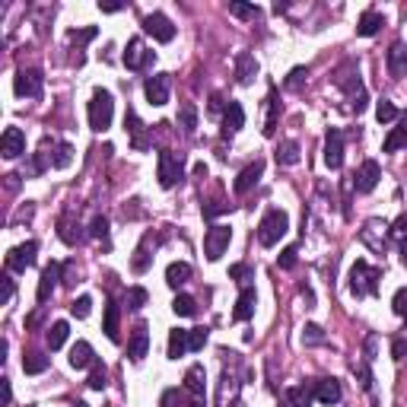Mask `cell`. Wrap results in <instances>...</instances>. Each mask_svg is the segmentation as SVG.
Masks as SVG:
<instances>
[{
  "mask_svg": "<svg viewBox=\"0 0 407 407\" xmlns=\"http://www.w3.org/2000/svg\"><path fill=\"white\" fill-rule=\"evenodd\" d=\"M286 229H290V216L283 213V210H267L261 216V223H258V242L264 249H271V245H277L286 236Z\"/></svg>",
  "mask_w": 407,
  "mask_h": 407,
  "instance_id": "1",
  "label": "cell"
},
{
  "mask_svg": "<svg viewBox=\"0 0 407 407\" xmlns=\"http://www.w3.org/2000/svg\"><path fill=\"white\" fill-rule=\"evenodd\" d=\"M112 115H115V99L108 90H96L90 99V127L92 131H108L112 127Z\"/></svg>",
  "mask_w": 407,
  "mask_h": 407,
  "instance_id": "2",
  "label": "cell"
},
{
  "mask_svg": "<svg viewBox=\"0 0 407 407\" xmlns=\"http://www.w3.org/2000/svg\"><path fill=\"white\" fill-rule=\"evenodd\" d=\"M379 280H382V271L369 267L366 261H357V264L350 267V290H353V296H373V293H379Z\"/></svg>",
  "mask_w": 407,
  "mask_h": 407,
  "instance_id": "3",
  "label": "cell"
},
{
  "mask_svg": "<svg viewBox=\"0 0 407 407\" xmlns=\"http://www.w3.org/2000/svg\"><path fill=\"white\" fill-rule=\"evenodd\" d=\"M185 178V159L182 153L163 150L159 153V185L163 188H175V185Z\"/></svg>",
  "mask_w": 407,
  "mask_h": 407,
  "instance_id": "4",
  "label": "cell"
},
{
  "mask_svg": "<svg viewBox=\"0 0 407 407\" xmlns=\"http://www.w3.org/2000/svg\"><path fill=\"white\" fill-rule=\"evenodd\" d=\"M229 239H233V229L223 223H216L207 229V236H204V255L210 258V261H220L223 258V251L229 249Z\"/></svg>",
  "mask_w": 407,
  "mask_h": 407,
  "instance_id": "5",
  "label": "cell"
},
{
  "mask_svg": "<svg viewBox=\"0 0 407 407\" xmlns=\"http://www.w3.org/2000/svg\"><path fill=\"white\" fill-rule=\"evenodd\" d=\"M13 90H17L19 99H39L45 90L42 70H19L17 80H13Z\"/></svg>",
  "mask_w": 407,
  "mask_h": 407,
  "instance_id": "6",
  "label": "cell"
},
{
  "mask_svg": "<svg viewBox=\"0 0 407 407\" xmlns=\"http://www.w3.org/2000/svg\"><path fill=\"white\" fill-rule=\"evenodd\" d=\"M42 156L48 159L51 169H67L70 163H74V147H70V143H64V140H54V137H51V140L45 137Z\"/></svg>",
  "mask_w": 407,
  "mask_h": 407,
  "instance_id": "7",
  "label": "cell"
},
{
  "mask_svg": "<svg viewBox=\"0 0 407 407\" xmlns=\"http://www.w3.org/2000/svg\"><path fill=\"white\" fill-rule=\"evenodd\" d=\"M337 86L347 92L350 108H353V112L359 115V112L366 108V90H363V83H359V74L353 70V67H350V74H341V76H337Z\"/></svg>",
  "mask_w": 407,
  "mask_h": 407,
  "instance_id": "8",
  "label": "cell"
},
{
  "mask_svg": "<svg viewBox=\"0 0 407 407\" xmlns=\"http://www.w3.org/2000/svg\"><path fill=\"white\" fill-rule=\"evenodd\" d=\"M156 61V51H150L143 45V39H131L125 48V67L127 70H143V67H150Z\"/></svg>",
  "mask_w": 407,
  "mask_h": 407,
  "instance_id": "9",
  "label": "cell"
},
{
  "mask_svg": "<svg viewBox=\"0 0 407 407\" xmlns=\"http://www.w3.org/2000/svg\"><path fill=\"white\" fill-rule=\"evenodd\" d=\"M143 92H147V102H150V105H166V102H169V92H172V80H169V74H153V76H147V83H143Z\"/></svg>",
  "mask_w": 407,
  "mask_h": 407,
  "instance_id": "10",
  "label": "cell"
},
{
  "mask_svg": "<svg viewBox=\"0 0 407 407\" xmlns=\"http://www.w3.org/2000/svg\"><path fill=\"white\" fill-rule=\"evenodd\" d=\"M324 166L334 169V172L344 166V134L337 127H331L324 137Z\"/></svg>",
  "mask_w": 407,
  "mask_h": 407,
  "instance_id": "11",
  "label": "cell"
},
{
  "mask_svg": "<svg viewBox=\"0 0 407 407\" xmlns=\"http://www.w3.org/2000/svg\"><path fill=\"white\" fill-rule=\"evenodd\" d=\"M379 178H382V169H379V163L375 159H366L363 166L357 169V175H353V188H357L359 194H369L379 185Z\"/></svg>",
  "mask_w": 407,
  "mask_h": 407,
  "instance_id": "12",
  "label": "cell"
},
{
  "mask_svg": "<svg viewBox=\"0 0 407 407\" xmlns=\"http://www.w3.org/2000/svg\"><path fill=\"white\" fill-rule=\"evenodd\" d=\"M143 29H147L156 42H172L175 39V25L166 13H150V17H143Z\"/></svg>",
  "mask_w": 407,
  "mask_h": 407,
  "instance_id": "13",
  "label": "cell"
},
{
  "mask_svg": "<svg viewBox=\"0 0 407 407\" xmlns=\"http://www.w3.org/2000/svg\"><path fill=\"white\" fill-rule=\"evenodd\" d=\"M35 251H39V242H23L7 255V271H25V267L35 264Z\"/></svg>",
  "mask_w": 407,
  "mask_h": 407,
  "instance_id": "14",
  "label": "cell"
},
{
  "mask_svg": "<svg viewBox=\"0 0 407 407\" xmlns=\"http://www.w3.org/2000/svg\"><path fill=\"white\" fill-rule=\"evenodd\" d=\"M312 395H315L318 404L334 407L341 401V382L337 379H318V382H312Z\"/></svg>",
  "mask_w": 407,
  "mask_h": 407,
  "instance_id": "15",
  "label": "cell"
},
{
  "mask_svg": "<svg viewBox=\"0 0 407 407\" xmlns=\"http://www.w3.org/2000/svg\"><path fill=\"white\" fill-rule=\"evenodd\" d=\"M0 153H3V159H17L19 153H25V134L19 127H7L3 140H0Z\"/></svg>",
  "mask_w": 407,
  "mask_h": 407,
  "instance_id": "16",
  "label": "cell"
},
{
  "mask_svg": "<svg viewBox=\"0 0 407 407\" xmlns=\"http://www.w3.org/2000/svg\"><path fill=\"white\" fill-rule=\"evenodd\" d=\"M255 76H258L255 54H249V51H239V54H236V80H239L242 86H249V83H255Z\"/></svg>",
  "mask_w": 407,
  "mask_h": 407,
  "instance_id": "17",
  "label": "cell"
},
{
  "mask_svg": "<svg viewBox=\"0 0 407 407\" xmlns=\"http://www.w3.org/2000/svg\"><path fill=\"white\" fill-rule=\"evenodd\" d=\"M261 172H264V163H261V159H255V163H249V166L242 169L239 172V178H236V194H245V191H251V188H255L258 185V178H261Z\"/></svg>",
  "mask_w": 407,
  "mask_h": 407,
  "instance_id": "18",
  "label": "cell"
},
{
  "mask_svg": "<svg viewBox=\"0 0 407 407\" xmlns=\"http://www.w3.org/2000/svg\"><path fill=\"white\" fill-rule=\"evenodd\" d=\"M242 127H245V108L229 99L223 108V134H239Z\"/></svg>",
  "mask_w": 407,
  "mask_h": 407,
  "instance_id": "19",
  "label": "cell"
},
{
  "mask_svg": "<svg viewBox=\"0 0 407 407\" xmlns=\"http://www.w3.org/2000/svg\"><path fill=\"white\" fill-rule=\"evenodd\" d=\"M255 306H258V296L251 286H242L239 300H236V309H233V318L236 322H249L251 315H255Z\"/></svg>",
  "mask_w": 407,
  "mask_h": 407,
  "instance_id": "20",
  "label": "cell"
},
{
  "mask_svg": "<svg viewBox=\"0 0 407 407\" xmlns=\"http://www.w3.org/2000/svg\"><path fill=\"white\" fill-rule=\"evenodd\" d=\"M147 347H150V331H147V324H137L131 344H127V357H131L134 363H140V359L147 357Z\"/></svg>",
  "mask_w": 407,
  "mask_h": 407,
  "instance_id": "21",
  "label": "cell"
},
{
  "mask_svg": "<svg viewBox=\"0 0 407 407\" xmlns=\"http://www.w3.org/2000/svg\"><path fill=\"white\" fill-rule=\"evenodd\" d=\"M58 280H61V264H54L51 261L48 267L42 271V280H39V302H48L51 300V293H54V286H58Z\"/></svg>",
  "mask_w": 407,
  "mask_h": 407,
  "instance_id": "22",
  "label": "cell"
},
{
  "mask_svg": "<svg viewBox=\"0 0 407 407\" xmlns=\"http://www.w3.org/2000/svg\"><path fill=\"white\" fill-rule=\"evenodd\" d=\"M185 388L191 391V398H204V395H207V375H204V366L200 363H194L191 369H188V375H185Z\"/></svg>",
  "mask_w": 407,
  "mask_h": 407,
  "instance_id": "23",
  "label": "cell"
},
{
  "mask_svg": "<svg viewBox=\"0 0 407 407\" xmlns=\"http://www.w3.org/2000/svg\"><path fill=\"white\" fill-rule=\"evenodd\" d=\"M388 74L395 80H401L407 74V45L404 42H395L388 48Z\"/></svg>",
  "mask_w": 407,
  "mask_h": 407,
  "instance_id": "24",
  "label": "cell"
},
{
  "mask_svg": "<svg viewBox=\"0 0 407 407\" xmlns=\"http://www.w3.org/2000/svg\"><path fill=\"white\" fill-rule=\"evenodd\" d=\"M385 229H388V223H385V220H369V223L363 226V233H359V236H363V242L373 251H385V239H375V233L385 236Z\"/></svg>",
  "mask_w": 407,
  "mask_h": 407,
  "instance_id": "25",
  "label": "cell"
},
{
  "mask_svg": "<svg viewBox=\"0 0 407 407\" xmlns=\"http://www.w3.org/2000/svg\"><path fill=\"white\" fill-rule=\"evenodd\" d=\"M312 385H293V388H286V395H283V407H312Z\"/></svg>",
  "mask_w": 407,
  "mask_h": 407,
  "instance_id": "26",
  "label": "cell"
},
{
  "mask_svg": "<svg viewBox=\"0 0 407 407\" xmlns=\"http://www.w3.org/2000/svg\"><path fill=\"white\" fill-rule=\"evenodd\" d=\"M70 366L74 369H86V366H96V353L86 341H76L74 350H70Z\"/></svg>",
  "mask_w": 407,
  "mask_h": 407,
  "instance_id": "27",
  "label": "cell"
},
{
  "mask_svg": "<svg viewBox=\"0 0 407 407\" xmlns=\"http://www.w3.org/2000/svg\"><path fill=\"white\" fill-rule=\"evenodd\" d=\"M125 127H127V134H131V140H134V147H137V150H147V147H150V143H147V134H143L140 118L134 115L131 108H127V115H125Z\"/></svg>",
  "mask_w": 407,
  "mask_h": 407,
  "instance_id": "28",
  "label": "cell"
},
{
  "mask_svg": "<svg viewBox=\"0 0 407 407\" xmlns=\"http://www.w3.org/2000/svg\"><path fill=\"white\" fill-rule=\"evenodd\" d=\"M188 277H191V264H185V261H172V264L166 267V283L172 290H178L182 283H188Z\"/></svg>",
  "mask_w": 407,
  "mask_h": 407,
  "instance_id": "29",
  "label": "cell"
},
{
  "mask_svg": "<svg viewBox=\"0 0 407 407\" xmlns=\"http://www.w3.org/2000/svg\"><path fill=\"white\" fill-rule=\"evenodd\" d=\"M401 147H407V112H404V115H398V127L388 134V140H385V153H395V150H401Z\"/></svg>",
  "mask_w": 407,
  "mask_h": 407,
  "instance_id": "30",
  "label": "cell"
},
{
  "mask_svg": "<svg viewBox=\"0 0 407 407\" xmlns=\"http://www.w3.org/2000/svg\"><path fill=\"white\" fill-rule=\"evenodd\" d=\"M382 25H385L382 13H375V10H366L363 17H359V23H357V32L369 39V35H375L379 29H382Z\"/></svg>",
  "mask_w": 407,
  "mask_h": 407,
  "instance_id": "31",
  "label": "cell"
},
{
  "mask_svg": "<svg viewBox=\"0 0 407 407\" xmlns=\"http://www.w3.org/2000/svg\"><path fill=\"white\" fill-rule=\"evenodd\" d=\"M277 163H280V166H296V163H300V143L283 140L280 147H277Z\"/></svg>",
  "mask_w": 407,
  "mask_h": 407,
  "instance_id": "32",
  "label": "cell"
},
{
  "mask_svg": "<svg viewBox=\"0 0 407 407\" xmlns=\"http://www.w3.org/2000/svg\"><path fill=\"white\" fill-rule=\"evenodd\" d=\"M188 353V331H182V328H175L172 334H169V357L178 359Z\"/></svg>",
  "mask_w": 407,
  "mask_h": 407,
  "instance_id": "33",
  "label": "cell"
},
{
  "mask_svg": "<svg viewBox=\"0 0 407 407\" xmlns=\"http://www.w3.org/2000/svg\"><path fill=\"white\" fill-rule=\"evenodd\" d=\"M277 118H280V102H277V92H271V96H267V121H264V134H267V137H274Z\"/></svg>",
  "mask_w": 407,
  "mask_h": 407,
  "instance_id": "34",
  "label": "cell"
},
{
  "mask_svg": "<svg viewBox=\"0 0 407 407\" xmlns=\"http://www.w3.org/2000/svg\"><path fill=\"white\" fill-rule=\"evenodd\" d=\"M172 312L182 318H191L194 312H198V302H194V296H188V293H178L172 302Z\"/></svg>",
  "mask_w": 407,
  "mask_h": 407,
  "instance_id": "35",
  "label": "cell"
},
{
  "mask_svg": "<svg viewBox=\"0 0 407 407\" xmlns=\"http://www.w3.org/2000/svg\"><path fill=\"white\" fill-rule=\"evenodd\" d=\"M178 125H182L185 134H194V127H198V108H194L191 102H185V105L178 108Z\"/></svg>",
  "mask_w": 407,
  "mask_h": 407,
  "instance_id": "36",
  "label": "cell"
},
{
  "mask_svg": "<svg viewBox=\"0 0 407 407\" xmlns=\"http://www.w3.org/2000/svg\"><path fill=\"white\" fill-rule=\"evenodd\" d=\"M67 334H70V328H67V322H54L48 328V347L51 350H61L67 341Z\"/></svg>",
  "mask_w": 407,
  "mask_h": 407,
  "instance_id": "37",
  "label": "cell"
},
{
  "mask_svg": "<svg viewBox=\"0 0 407 407\" xmlns=\"http://www.w3.org/2000/svg\"><path fill=\"white\" fill-rule=\"evenodd\" d=\"M23 369H25L29 375L45 373V369H48V357H45V353H29V357L23 359Z\"/></svg>",
  "mask_w": 407,
  "mask_h": 407,
  "instance_id": "38",
  "label": "cell"
},
{
  "mask_svg": "<svg viewBox=\"0 0 407 407\" xmlns=\"http://www.w3.org/2000/svg\"><path fill=\"white\" fill-rule=\"evenodd\" d=\"M105 337L108 341H118V306L115 302H108V309H105Z\"/></svg>",
  "mask_w": 407,
  "mask_h": 407,
  "instance_id": "39",
  "label": "cell"
},
{
  "mask_svg": "<svg viewBox=\"0 0 407 407\" xmlns=\"http://www.w3.org/2000/svg\"><path fill=\"white\" fill-rule=\"evenodd\" d=\"M375 118H379V125H391V121H398V108L382 99L375 105Z\"/></svg>",
  "mask_w": 407,
  "mask_h": 407,
  "instance_id": "40",
  "label": "cell"
},
{
  "mask_svg": "<svg viewBox=\"0 0 407 407\" xmlns=\"http://www.w3.org/2000/svg\"><path fill=\"white\" fill-rule=\"evenodd\" d=\"M147 249H150V236L143 239V245L137 249V258H134V271H137V274H143V271L150 267V251Z\"/></svg>",
  "mask_w": 407,
  "mask_h": 407,
  "instance_id": "41",
  "label": "cell"
},
{
  "mask_svg": "<svg viewBox=\"0 0 407 407\" xmlns=\"http://www.w3.org/2000/svg\"><path fill=\"white\" fill-rule=\"evenodd\" d=\"M125 302H127V309H134V312L143 309V306H147V290H143V286H131L127 296H125Z\"/></svg>",
  "mask_w": 407,
  "mask_h": 407,
  "instance_id": "42",
  "label": "cell"
},
{
  "mask_svg": "<svg viewBox=\"0 0 407 407\" xmlns=\"http://www.w3.org/2000/svg\"><path fill=\"white\" fill-rule=\"evenodd\" d=\"M229 277H233V280H239L242 286H249V283L255 280V271H251L249 264H233V267H229Z\"/></svg>",
  "mask_w": 407,
  "mask_h": 407,
  "instance_id": "43",
  "label": "cell"
},
{
  "mask_svg": "<svg viewBox=\"0 0 407 407\" xmlns=\"http://www.w3.org/2000/svg\"><path fill=\"white\" fill-rule=\"evenodd\" d=\"M105 379H108L105 366H99V363H96V366H92V375H90V382H86V385H90L92 391H102V388H105V385H108Z\"/></svg>",
  "mask_w": 407,
  "mask_h": 407,
  "instance_id": "44",
  "label": "cell"
},
{
  "mask_svg": "<svg viewBox=\"0 0 407 407\" xmlns=\"http://www.w3.org/2000/svg\"><path fill=\"white\" fill-rule=\"evenodd\" d=\"M229 13L239 19H255L258 17V7L255 3H229Z\"/></svg>",
  "mask_w": 407,
  "mask_h": 407,
  "instance_id": "45",
  "label": "cell"
},
{
  "mask_svg": "<svg viewBox=\"0 0 407 407\" xmlns=\"http://www.w3.org/2000/svg\"><path fill=\"white\" fill-rule=\"evenodd\" d=\"M207 344V328H191L188 331V350H204Z\"/></svg>",
  "mask_w": 407,
  "mask_h": 407,
  "instance_id": "46",
  "label": "cell"
},
{
  "mask_svg": "<svg viewBox=\"0 0 407 407\" xmlns=\"http://www.w3.org/2000/svg\"><path fill=\"white\" fill-rule=\"evenodd\" d=\"M90 312H92V300H90V296H80V300H74V302H70V315L86 318Z\"/></svg>",
  "mask_w": 407,
  "mask_h": 407,
  "instance_id": "47",
  "label": "cell"
},
{
  "mask_svg": "<svg viewBox=\"0 0 407 407\" xmlns=\"http://www.w3.org/2000/svg\"><path fill=\"white\" fill-rule=\"evenodd\" d=\"M324 341V331L318 324H306L302 328V344H322Z\"/></svg>",
  "mask_w": 407,
  "mask_h": 407,
  "instance_id": "48",
  "label": "cell"
},
{
  "mask_svg": "<svg viewBox=\"0 0 407 407\" xmlns=\"http://www.w3.org/2000/svg\"><path fill=\"white\" fill-rule=\"evenodd\" d=\"M391 309H395V315L407 318V290H398V293H395V300H391Z\"/></svg>",
  "mask_w": 407,
  "mask_h": 407,
  "instance_id": "49",
  "label": "cell"
},
{
  "mask_svg": "<svg viewBox=\"0 0 407 407\" xmlns=\"http://www.w3.org/2000/svg\"><path fill=\"white\" fill-rule=\"evenodd\" d=\"M67 39H70L74 45H86V42H92V39H96V29H92V25H90V29H80V32L74 29V32L67 35Z\"/></svg>",
  "mask_w": 407,
  "mask_h": 407,
  "instance_id": "50",
  "label": "cell"
},
{
  "mask_svg": "<svg viewBox=\"0 0 407 407\" xmlns=\"http://www.w3.org/2000/svg\"><path fill=\"white\" fill-rule=\"evenodd\" d=\"M306 76H309V70H306V67H296V70H293V74L286 76V90H300Z\"/></svg>",
  "mask_w": 407,
  "mask_h": 407,
  "instance_id": "51",
  "label": "cell"
},
{
  "mask_svg": "<svg viewBox=\"0 0 407 407\" xmlns=\"http://www.w3.org/2000/svg\"><path fill=\"white\" fill-rule=\"evenodd\" d=\"M90 236H96V239H105V236H108V220H105V216H96V220H92Z\"/></svg>",
  "mask_w": 407,
  "mask_h": 407,
  "instance_id": "52",
  "label": "cell"
},
{
  "mask_svg": "<svg viewBox=\"0 0 407 407\" xmlns=\"http://www.w3.org/2000/svg\"><path fill=\"white\" fill-rule=\"evenodd\" d=\"M353 373L359 375V385H363V388H373V375H369L366 366H353Z\"/></svg>",
  "mask_w": 407,
  "mask_h": 407,
  "instance_id": "53",
  "label": "cell"
},
{
  "mask_svg": "<svg viewBox=\"0 0 407 407\" xmlns=\"http://www.w3.org/2000/svg\"><path fill=\"white\" fill-rule=\"evenodd\" d=\"M391 236H395V239H398V242H404V239H407V216H401L398 223H395V229H391Z\"/></svg>",
  "mask_w": 407,
  "mask_h": 407,
  "instance_id": "54",
  "label": "cell"
},
{
  "mask_svg": "<svg viewBox=\"0 0 407 407\" xmlns=\"http://www.w3.org/2000/svg\"><path fill=\"white\" fill-rule=\"evenodd\" d=\"M293 264H296V249H283V255H280V267H286V271H290Z\"/></svg>",
  "mask_w": 407,
  "mask_h": 407,
  "instance_id": "55",
  "label": "cell"
},
{
  "mask_svg": "<svg viewBox=\"0 0 407 407\" xmlns=\"http://www.w3.org/2000/svg\"><path fill=\"white\" fill-rule=\"evenodd\" d=\"M0 398H3V404H10V401H13V388H10V379H0Z\"/></svg>",
  "mask_w": 407,
  "mask_h": 407,
  "instance_id": "56",
  "label": "cell"
},
{
  "mask_svg": "<svg viewBox=\"0 0 407 407\" xmlns=\"http://www.w3.org/2000/svg\"><path fill=\"white\" fill-rule=\"evenodd\" d=\"M13 293H17L13 280H10V277H3V302H10V300H13Z\"/></svg>",
  "mask_w": 407,
  "mask_h": 407,
  "instance_id": "57",
  "label": "cell"
},
{
  "mask_svg": "<svg viewBox=\"0 0 407 407\" xmlns=\"http://www.w3.org/2000/svg\"><path fill=\"white\" fill-rule=\"evenodd\" d=\"M99 10H102V13H118L121 3H99Z\"/></svg>",
  "mask_w": 407,
  "mask_h": 407,
  "instance_id": "58",
  "label": "cell"
},
{
  "mask_svg": "<svg viewBox=\"0 0 407 407\" xmlns=\"http://www.w3.org/2000/svg\"><path fill=\"white\" fill-rule=\"evenodd\" d=\"M7 188H10V191H17V188H19V182H17V175H7Z\"/></svg>",
  "mask_w": 407,
  "mask_h": 407,
  "instance_id": "59",
  "label": "cell"
},
{
  "mask_svg": "<svg viewBox=\"0 0 407 407\" xmlns=\"http://www.w3.org/2000/svg\"><path fill=\"white\" fill-rule=\"evenodd\" d=\"M401 264H404V267H407V239H404V242H401Z\"/></svg>",
  "mask_w": 407,
  "mask_h": 407,
  "instance_id": "60",
  "label": "cell"
},
{
  "mask_svg": "<svg viewBox=\"0 0 407 407\" xmlns=\"http://www.w3.org/2000/svg\"><path fill=\"white\" fill-rule=\"evenodd\" d=\"M220 102H223V99H220V96H213V99H210V112H220Z\"/></svg>",
  "mask_w": 407,
  "mask_h": 407,
  "instance_id": "61",
  "label": "cell"
},
{
  "mask_svg": "<svg viewBox=\"0 0 407 407\" xmlns=\"http://www.w3.org/2000/svg\"><path fill=\"white\" fill-rule=\"evenodd\" d=\"M194 175H200V178H204V175H207V166H204V163H198V166H194Z\"/></svg>",
  "mask_w": 407,
  "mask_h": 407,
  "instance_id": "62",
  "label": "cell"
},
{
  "mask_svg": "<svg viewBox=\"0 0 407 407\" xmlns=\"http://www.w3.org/2000/svg\"><path fill=\"white\" fill-rule=\"evenodd\" d=\"M233 407H245V404H242V401H236V404H233Z\"/></svg>",
  "mask_w": 407,
  "mask_h": 407,
  "instance_id": "63",
  "label": "cell"
},
{
  "mask_svg": "<svg viewBox=\"0 0 407 407\" xmlns=\"http://www.w3.org/2000/svg\"><path fill=\"white\" fill-rule=\"evenodd\" d=\"M74 407H86V404H83V401H80V404H74Z\"/></svg>",
  "mask_w": 407,
  "mask_h": 407,
  "instance_id": "64",
  "label": "cell"
}]
</instances>
